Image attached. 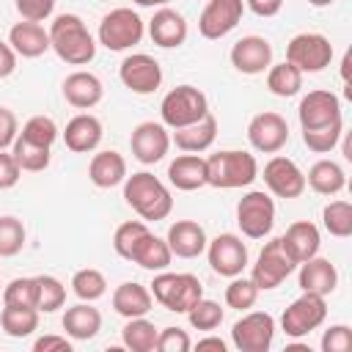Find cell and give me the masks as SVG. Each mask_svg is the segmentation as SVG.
<instances>
[{"label": "cell", "mask_w": 352, "mask_h": 352, "mask_svg": "<svg viewBox=\"0 0 352 352\" xmlns=\"http://www.w3.org/2000/svg\"><path fill=\"white\" fill-rule=\"evenodd\" d=\"M113 311L124 319H135V316H146L151 308H154V297H151V289L138 283V280H124L116 286L113 297Z\"/></svg>", "instance_id": "27"}, {"label": "cell", "mask_w": 352, "mask_h": 352, "mask_svg": "<svg viewBox=\"0 0 352 352\" xmlns=\"http://www.w3.org/2000/svg\"><path fill=\"white\" fill-rule=\"evenodd\" d=\"M341 135H344V121H336V124H327L319 129H302V143L314 154H330L338 146Z\"/></svg>", "instance_id": "44"}, {"label": "cell", "mask_w": 352, "mask_h": 352, "mask_svg": "<svg viewBox=\"0 0 352 352\" xmlns=\"http://www.w3.org/2000/svg\"><path fill=\"white\" fill-rule=\"evenodd\" d=\"M11 154H14L16 165L22 168V173H41V170L50 168V160H52L50 146H38L33 140H25L22 135H16V140L11 146Z\"/></svg>", "instance_id": "35"}, {"label": "cell", "mask_w": 352, "mask_h": 352, "mask_svg": "<svg viewBox=\"0 0 352 352\" xmlns=\"http://www.w3.org/2000/svg\"><path fill=\"white\" fill-rule=\"evenodd\" d=\"M8 44L19 58H41L50 52V33L44 30L41 22H16L8 30Z\"/></svg>", "instance_id": "28"}, {"label": "cell", "mask_w": 352, "mask_h": 352, "mask_svg": "<svg viewBox=\"0 0 352 352\" xmlns=\"http://www.w3.org/2000/svg\"><path fill=\"white\" fill-rule=\"evenodd\" d=\"M135 6H140V8H162V6H168L170 0H132Z\"/></svg>", "instance_id": "58"}, {"label": "cell", "mask_w": 352, "mask_h": 352, "mask_svg": "<svg viewBox=\"0 0 352 352\" xmlns=\"http://www.w3.org/2000/svg\"><path fill=\"white\" fill-rule=\"evenodd\" d=\"M245 8H250L256 16L261 19H270L275 14H280L283 8V0H245Z\"/></svg>", "instance_id": "54"}, {"label": "cell", "mask_w": 352, "mask_h": 352, "mask_svg": "<svg viewBox=\"0 0 352 352\" xmlns=\"http://www.w3.org/2000/svg\"><path fill=\"white\" fill-rule=\"evenodd\" d=\"M297 118H300V129H319V126L344 121L341 99L324 88L308 91L297 104Z\"/></svg>", "instance_id": "17"}, {"label": "cell", "mask_w": 352, "mask_h": 352, "mask_svg": "<svg viewBox=\"0 0 352 352\" xmlns=\"http://www.w3.org/2000/svg\"><path fill=\"white\" fill-rule=\"evenodd\" d=\"M187 33H190V28H187L184 14L176 11V8H170V6L157 8L154 16L148 19V36H151V41H154L157 47H162V50H176V47H182V44L187 41Z\"/></svg>", "instance_id": "20"}, {"label": "cell", "mask_w": 352, "mask_h": 352, "mask_svg": "<svg viewBox=\"0 0 352 352\" xmlns=\"http://www.w3.org/2000/svg\"><path fill=\"white\" fill-rule=\"evenodd\" d=\"M148 234V226H146V220H126V223H121L118 228H116V234H113V250L121 256V258H132V253H135V248L140 245V239Z\"/></svg>", "instance_id": "41"}, {"label": "cell", "mask_w": 352, "mask_h": 352, "mask_svg": "<svg viewBox=\"0 0 352 352\" xmlns=\"http://www.w3.org/2000/svg\"><path fill=\"white\" fill-rule=\"evenodd\" d=\"M168 182L170 187L182 192H195L206 187V157L201 154H179L168 165Z\"/></svg>", "instance_id": "26"}, {"label": "cell", "mask_w": 352, "mask_h": 352, "mask_svg": "<svg viewBox=\"0 0 352 352\" xmlns=\"http://www.w3.org/2000/svg\"><path fill=\"white\" fill-rule=\"evenodd\" d=\"M248 143L258 154H278L289 143V124L280 113L264 110L256 113L248 124Z\"/></svg>", "instance_id": "15"}, {"label": "cell", "mask_w": 352, "mask_h": 352, "mask_svg": "<svg viewBox=\"0 0 352 352\" xmlns=\"http://www.w3.org/2000/svg\"><path fill=\"white\" fill-rule=\"evenodd\" d=\"M280 242H283V248L289 250V256H292L297 264H302V261H308V258H314V256L319 253V248H322V234H319V228H316L311 220H297V223H292V226L286 228V234L280 236Z\"/></svg>", "instance_id": "29"}, {"label": "cell", "mask_w": 352, "mask_h": 352, "mask_svg": "<svg viewBox=\"0 0 352 352\" xmlns=\"http://www.w3.org/2000/svg\"><path fill=\"white\" fill-rule=\"evenodd\" d=\"M209 116V99L195 85H176L160 102V118L168 129H182Z\"/></svg>", "instance_id": "6"}, {"label": "cell", "mask_w": 352, "mask_h": 352, "mask_svg": "<svg viewBox=\"0 0 352 352\" xmlns=\"http://www.w3.org/2000/svg\"><path fill=\"white\" fill-rule=\"evenodd\" d=\"M50 50L69 66H88L96 58V36L88 30L82 16L58 14L50 22Z\"/></svg>", "instance_id": "1"}, {"label": "cell", "mask_w": 352, "mask_h": 352, "mask_svg": "<svg viewBox=\"0 0 352 352\" xmlns=\"http://www.w3.org/2000/svg\"><path fill=\"white\" fill-rule=\"evenodd\" d=\"M349 63H352V55L344 52V58H341V80H344V85H349Z\"/></svg>", "instance_id": "57"}, {"label": "cell", "mask_w": 352, "mask_h": 352, "mask_svg": "<svg viewBox=\"0 0 352 352\" xmlns=\"http://www.w3.org/2000/svg\"><path fill=\"white\" fill-rule=\"evenodd\" d=\"M195 349H217V352H226L228 344L223 338H217V336H206V338H198L195 341Z\"/></svg>", "instance_id": "56"}, {"label": "cell", "mask_w": 352, "mask_h": 352, "mask_svg": "<svg viewBox=\"0 0 352 352\" xmlns=\"http://www.w3.org/2000/svg\"><path fill=\"white\" fill-rule=\"evenodd\" d=\"M236 226L242 236L248 239H264L270 236L275 226V201L264 190H250L236 204Z\"/></svg>", "instance_id": "8"}, {"label": "cell", "mask_w": 352, "mask_h": 352, "mask_svg": "<svg viewBox=\"0 0 352 352\" xmlns=\"http://www.w3.org/2000/svg\"><path fill=\"white\" fill-rule=\"evenodd\" d=\"M16 60H19V55L11 50V44L8 41H0V80L11 77L16 72Z\"/></svg>", "instance_id": "55"}, {"label": "cell", "mask_w": 352, "mask_h": 352, "mask_svg": "<svg viewBox=\"0 0 352 352\" xmlns=\"http://www.w3.org/2000/svg\"><path fill=\"white\" fill-rule=\"evenodd\" d=\"M206 261L212 267L214 275L223 278H236L245 272L250 256H248V245L242 242V236L236 234H217L214 239L206 242Z\"/></svg>", "instance_id": "12"}, {"label": "cell", "mask_w": 352, "mask_h": 352, "mask_svg": "<svg viewBox=\"0 0 352 352\" xmlns=\"http://www.w3.org/2000/svg\"><path fill=\"white\" fill-rule=\"evenodd\" d=\"M245 16V0H206L198 16V33L209 41L228 36Z\"/></svg>", "instance_id": "16"}, {"label": "cell", "mask_w": 352, "mask_h": 352, "mask_svg": "<svg viewBox=\"0 0 352 352\" xmlns=\"http://www.w3.org/2000/svg\"><path fill=\"white\" fill-rule=\"evenodd\" d=\"M28 231L22 226L19 217L14 214H3L0 217V258H11L25 248Z\"/></svg>", "instance_id": "43"}, {"label": "cell", "mask_w": 352, "mask_h": 352, "mask_svg": "<svg viewBox=\"0 0 352 352\" xmlns=\"http://www.w3.org/2000/svg\"><path fill=\"white\" fill-rule=\"evenodd\" d=\"M275 338V319L267 311H242L231 327V344L239 352H267Z\"/></svg>", "instance_id": "10"}, {"label": "cell", "mask_w": 352, "mask_h": 352, "mask_svg": "<svg viewBox=\"0 0 352 352\" xmlns=\"http://www.w3.org/2000/svg\"><path fill=\"white\" fill-rule=\"evenodd\" d=\"M267 88L270 94L280 96V99H289V96H297L300 88H302V72L297 66H292L289 60L283 63H272L267 69Z\"/></svg>", "instance_id": "37"}, {"label": "cell", "mask_w": 352, "mask_h": 352, "mask_svg": "<svg viewBox=\"0 0 352 352\" xmlns=\"http://www.w3.org/2000/svg\"><path fill=\"white\" fill-rule=\"evenodd\" d=\"M256 300H258V286L245 275L231 278V283L226 286V305L234 311H250Z\"/></svg>", "instance_id": "45"}, {"label": "cell", "mask_w": 352, "mask_h": 352, "mask_svg": "<svg viewBox=\"0 0 352 352\" xmlns=\"http://www.w3.org/2000/svg\"><path fill=\"white\" fill-rule=\"evenodd\" d=\"M261 179L267 184V190L275 195V198H300L305 192V173L300 170V165L283 154H272L267 162H264V170H261Z\"/></svg>", "instance_id": "14"}, {"label": "cell", "mask_w": 352, "mask_h": 352, "mask_svg": "<svg viewBox=\"0 0 352 352\" xmlns=\"http://www.w3.org/2000/svg\"><path fill=\"white\" fill-rule=\"evenodd\" d=\"M308 3H311L314 8H327V6H333L336 0H308Z\"/></svg>", "instance_id": "59"}, {"label": "cell", "mask_w": 352, "mask_h": 352, "mask_svg": "<svg viewBox=\"0 0 352 352\" xmlns=\"http://www.w3.org/2000/svg\"><path fill=\"white\" fill-rule=\"evenodd\" d=\"M132 264H138L140 270H148V272H162V270H168L170 267V261H173V253H170V248H168V242L162 239V236H157V234H146L143 239H140V245L135 248V253H132V258H129Z\"/></svg>", "instance_id": "33"}, {"label": "cell", "mask_w": 352, "mask_h": 352, "mask_svg": "<svg viewBox=\"0 0 352 352\" xmlns=\"http://www.w3.org/2000/svg\"><path fill=\"white\" fill-rule=\"evenodd\" d=\"M33 352H72V338L69 336H55V333L38 336L33 341Z\"/></svg>", "instance_id": "53"}, {"label": "cell", "mask_w": 352, "mask_h": 352, "mask_svg": "<svg viewBox=\"0 0 352 352\" xmlns=\"http://www.w3.org/2000/svg\"><path fill=\"white\" fill-rule=\"evenodd\" d=\"M19 179H22V168L16 165L14 154H11L8 148H3V151H0V190L16 187Z\"/></svg>", "instance_id": "51"}, {"label": "cell", "mask_w": 352, "mask_h": 352, "mask_svg": "<svg viewBox=\"0 0 352 352\" xmlns=\"http://www.w3.org/2000/svg\"><path fill=\"white\" fill-rule=\"evenodd\" d=\"M170 253L176 258H198L204 250H206V231L201 223L195 220H176L170 228H168V236H165Z\"/></svg>", "instance_id": "23"}, {"label": "cell", "mask_w": 352, "mask_h": 352, "mask_svg": "<svg viewBox=\"0 0 352 352\" xmlns=\"http://www.w3.org/2000/svg\"><path fill=\"white\" fill-rule=\"evenodd\" d=\"M19 135V121H16V113L8 110V107H0V151L3 148H11L14 140Z\"/></svg>", "instance_id": "52"}, {"label": "cell", "mask_w": 352, "mask_h": 352, "mask_svg": "<svg viewBox=\"0 0 352 352\" xmlns=\"http://www.w3.org/2000/svg\"><path fill=\"white\" fill-rule=\"evenodd\" d=\"M286 60L297 66L302 74H316L330 66L333 60V44L322 33H297L286 44Z\"/></svg>", "instance_id": "11"}, {"label": "cell", "mask_w": 352, "mask_h": 352, "mask_svg": "<svg viewBox=\"0 0 352 352\" xmlns=\"http://www.w3.org/2000/svg\"><path fill=\"white\" fill-rule=\"evenodd\" d=\"M223 316H226V311L220 308V302H214V300H209V297H201V300L187 311L190 327L204 330V333L217 330V327L223 324Z\"/></svg>", "instance_id": "42"}, {"label": "cell", "mask_w": 352, "mask_h": 352, "mask_svg": "<svg viewBox=\"0 0 352 352\" xmlns=\"http://www.w3.org/2000/svg\"><path fill=\"white\" fill-rule=\"evenodd\" d=\"M190 349H192V338L182 327L170 324L157 333V352H190Z\"/></svg>", "instance_id": "48"}, {"label": "cell", "mask_w": 352, "mask_h": 352, "mask_svg": "<svg viewBox=\"0 0 352 352\" xmlns=\"http://www.w3.org/2000/svg\"><path fill=\"white\" fill-rule=\"evenodd\" d=\"M214 138H217V118L209 113V116H204L201 121H195L190 126L173 129L170 143H176V148L184 151V154H204L206 148H212Z\"/></svg>", "instance_id": "30"}, {"label": "cell", "mask_w": 352, "mask_h": 352, "mask_svg": "<svg viewBox=\"0 0 352 352\" xmlns=\"http://www.w3.org/2000/svg\"><path fill=\"white\" fill-rule=\"evenodd\" d=\"M297 270V261L289 256V250L283 248L280 236L264 242V248L256 256V264L250 270V280L258 286V292H272L278 289L292 272Z\"/></svg>", "instance_id": "7"}, {"label": "cell", "mask_w": 352, "mask_h": 352, "mask_svg": "<svg viewBox=\"0 0 352 352\" xmlns=\"http://www.w3.org/2000/svg\"><path fill=\"white\" fill-rule=\"evenodd\" d=\"M322 352H349L352 349V327L349 324H330L322 333Z\"/></svg>", "instance_id": "49"}, {"label": "cell", "mask_w": 352, "mask_h": 352, "mask_svg": "<svg viewBox=\"0 0 352 352\" xmlns=\"http://www.w3.org/2000/svg\"><path fill=\"white\" fill-rule=\"evenodd\" d=\"M157 327L154 322H148L146 316H135L126 319V324L121 327V344L129 352H154L157 349Z\"/></svg>", "instance_id": "36"}, {"label": "cell", "mask_w": 352, "mask_h": 352, "mask_svg": "<svg viewBox=\"0 0 352 352\" xmlns=\"http://www.w3.org/2000/svg\"><path fill=\"white\" fill-rule=\"evenodd\" d=\"M124 201L146 223L165 220L173 212V195L168 184L148 170H138L124 179Z\"/></svg>", "instance_id": "2"}, {"label": "cell", "mask_w": 352, "mask_h": 352, "mask_svg": "<svg viewBox=\"0 0 352 352\" xmlns=\"http://www.w3.org/2000/svg\"><path fill=\"white\" fill-rule=\"evenodd\" d=\"M38 308L30 305H3L0 311V327L8 338H28L38 330Z\"/></svg>", "instance_id": "34"}, {"label": "cell", "mask_w": 352, "mask_h": 352, "mask_svg": "<svg viewBox=\"0 0 352 352\" xmlns=\"http://www.w3.org/2000/svg\"><path fill=\"white\" fill-rule=\"evenodd\" d=\"M327 319V302L322 294L302 292L297 300L289 302V308L280 316V330L289 338H305L316 327H322Z\"/></svg>", "instance_id": "9"}, {"label": "cell", "mask_w": 352, "mask_h": 352, "mask_svg": "<svg viewBox=\"0 0 352 352\" xmlns=\"http://www.w3.org/2000/svg\"><path fill=\"white\" fill-rule=\"evenodd\" d=\"M102 138H104V126L91 113H77L74 118H69V124L63 129V143L74 154H91V151H96L99 143H102Z\"/></svg>", "instance_id": "22"}, {"label": "cell", "mask_w": 352, "mask_h": 352, "mask_svg": "<svg viewBox=\"0 0 352 352\" xmlns=\"http://www.w3.org/2000/svg\"><path fill=\"white\" fill-rule=\"evenodd\" d=\"M3 305H30V308H36V278H14L3 289Z\"/></svg>", "instance_id": "47"}, {"label": "cell", "mask_w": 352, "mask_h": 352, "mask_svg": "<svg viewBox=\"0 0 352 352\" xmlns=\"http://www.w3.org/2000/svg\"><path fill=\"white\" fill-rule=\"evenodd\" d=\"M129 148L140 165H154V162L165 160V154L170 148V132L162 121H143L132 129Z\"/></svg>", "instance_id": "18"}, {"label": "cell", "mask_w": 352, "mask_h": 352, "mask_svg": "<svg viewBox=\"0 0 352 352\" xmlns=\"http://www.w3.org/2000/svg\"><path fill=\"white\" fill-rule=\"evenodd\" d=\"M258 179V162L250 151L223 148L206 157V184L217 190L250 187Z\"/></svg>", "instance_id": "3"}, {"label": "cell", "mask_w": 352, "mask_h": 352, "mask_svg": "<svg viewBox=\"0 0 352 352\" xmlns=\"http://www.w3.org/2000/svg\"><path fill=\"white\" fill-rule=\"evenodd\" d=\"M16 11L28 22H44L55 11V0H14Z\"/></svg>", "instance_id": "50"}, {"label": "cell", "mask_w": 352, "mask_h": 352, "mask_svg": "<svg viewBox=\"0 0 352 352\" xmlns=\"http://www.w3.org/2000/svg\"><path fill=\"white\" fill-rule=\"evenodd\" d=\"M60 91H63L66 104H72L74 110H91V107H96V104L102 102V96H104L102 80H99L94 72H85V69H77V72L66 74Z\"/></svg>", "instance_id": "21"}, {"label": "cell", "mask_w": 352, "mask_h": 352, "mask_svg": "<svg viewBox=\"0 0 352 352\" xmlns=\"http://www.w3.org/2000/svg\"><path fill=\"white\" fill-rule=\"evenodd\" d=\"M118 80L138 96H148L162 85V66L148 52H132L118 66Z\"/></svg>", "instance_id": "13"}, {"label": "cell", "mask_w": 352, "mask_h": 352, "mask_svg": "<svg viewBox=\"0 0 352 352\" xmlns=\"http://www.w3.org/2000/svg\"><path fill=\"white\" fill-rule=\"evenodd\" d=\"M300 272H297V283L302 292H314V294H333L336 286H338V270L330 258H322L319 253L302 264H297Z\"/></svg>", "instance_id": "24"}, {"label": "cell", "mask_w": 352, "mask_h": 352, "mask_svg": "<svg viewBox=\"0 0 352 352\" xmlns=\"http://www.w3.org/2000/svg\"><path fill=\"white\" fill-rule=\"evenodd\" d=\"M72 292L82 302H96L99 297L107 294V278L96 267H82L72 275Z\"/></svg>", "instance_id": "38"}, {"label": "cell", "mask_w": 352, "mask_h": 352, "mask_svg": "<svg viewBox=\"0 0 352 352\" xmlns=\"http://www.w3.org/2000/svg\"><path fill=\"white\" fill-rule=\"evenodd\" d=\"M60 324H63V330H66V336H69L72 341H91V338H96V333L102 330V314H99V308H94L91 302H82V300H80L77 305L66 308Z\"/></svg>", "instance_id": "31"}, {"label": "cell", "mask_w": 352, "mask_h": 352, "mask_svg": "<svg viewBox=\"0 0 352 352\" xmlns=\"http://www.w3.org/2000/svg\"><path fill=\"white\" fill-rule=\"evenodd\" d=\"M322 226L330 236L336 239H346L352 236V204L338 198V201H330L324 209H322Z\"/></svg>", "instance_id": "39"}, {"label": "cell", "mask_w": 352, "mask_h": 352, "mask_svg": "<svg viewBox=\"0 0 352 352\" xmlns=\"http://www.w3.org/2000/svg\"><path fill=\"white\" fill-rule=\"evenodd\" d=\"M151 297L170 314H187L201 297H204V283L192 272H154L151 280Z\"/></svg>", "instance_id": "4"}, {"label": "cell", "mask_w": 352, "mask_h": 352, "mask_svg": "<svg viewBox=\"0 0 352 352\" xmlns=\"http://www.w3.org/2000/svg\"><path fill=\"white\" fill-rule=\"evenodd\" d=\"M305 187L319 195H338L346 187V170L336 160H316L305 173Z\"/></svg>", "instance_id": "32"}, {"label": "cell", "mask_w": 352, "mask_h": 352, "mask_svg": "<svg viewBox=\"0 0 352 352\" xmlns=\"http://www.w3.org/2000/svg\"><path fill=\"white\" fill-rule=\"evenodd\" d=\"M66 302V286L55 275H36V308L38 314H55Z\"/></svg>", "instance_id": "40"}, {"label": "cell", "mask_w": 352, "mask_h": 352, "mask_svg": "<svg viewBox=\"0 0 352 352\" xmlns=\"http://www.w3.org/2000/svg\"><path fill=\"white\" fill-rule=\"evenodd\" d=\"M143 33H146V22L140 19V14L135 8L121 6V8H110L102 16L96 30V44H102L110 52H126L143 41Z\"/></svg>", "instance_id": "5"}, {"label": "cell", "mask_w": 352, "mask_h": 352, "mask_svg": "<svg viewBox=\"0 0 352 352\" xmlns=\"http://www.w3.org/2000/svg\"><path fill=\"white\" fill-rule=\"evenodd\" d=\"M102 3H107V0H102Z\"/></svg>", "instance_id": "60"}, {"label": "cell", "mask_w": 352, "mask_h": 352, "mask_svg": "<svg viewBox=\"0 0 352 352\" xmlns=\"http://www.w3.org/2000/svg\"><path fill=\"white\" fill-rule=\"evenodd\" d=\"M228 58H231V66L239 74L256 77V74H264L272 66V44L264 36H242L231 47Z\"/></svg>", "instance_id": "19"}, {"label": "cell", "mask_w": 352, "mask_h": 352, "mask_svg": "<svg viewBox=\"0 0 352 352\" xmlns=\"http://www.w3.org/2000/svg\"><path fill=\"white\" fill-rule=\"evenodd\" d=\"M126 160L124 154H118L116 148H104V151H96L88 162V179L94 187L99 190H110V187H118L124 184L126 179Z\"/></svg>", "instance_id": "25"}, {"label": "cell", "mask_w": 352, "mask_h": 352, "mask_svg": "<svg viewBox=\"0 0 352 352\" xmlns=\"http://www.w3.org/2000/svg\"><path fill=\"white\" fill-rule=\"evenodd\" d=\"M19 135H22L25 140H33V143H38V146H50V148H52V143L58 140V124H55L50 116H30V118L22 124Z\"/></svg>", "instance_id": "46"}]
</instances>
